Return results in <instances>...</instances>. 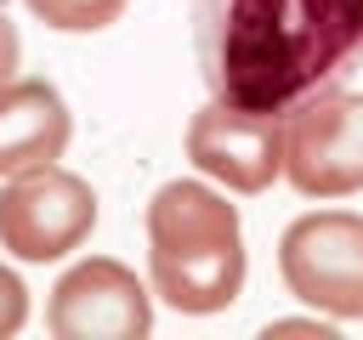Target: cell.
<instances>
[{
  "label": "cell",
  "mask_w": 363,
  "mask_h": 340,
  "mask_svg": "<svg viewBox=\"0 0 363 340\" xmlns=\"http://www.w3.org/2000/svg\"><path fill=\"white\" fill-rule=\"evenodd\" d=\"M199 74L216 102L289 113L363 57V0H187Z\"/></svg>",
  "instance_id": "cell-1"
},
{
  "label": "cell",
  "mask_w": 363,
  "mask_h": 340,
  "mask_svg": "<svg viewBox=\"0 0 363 340\" xmlns=\"http://www.w3.org/2000/svg\"><path fill=\"white\" fill-rule=\"evenodd\" d=\"M244 221L204 181H164L147 198V283L187 317L227 312L244 295Z\"/></svg>",
  "instance_id": "cell-2"
},
{
  "label": "cell",
  "mask_w": 363,
  "mask_h": 340,
  "mask_svg": "<svg viewBox=\"0 0 363 340\" xmlns=\"http://www.w3.org/2000/svg\"><path fill=\"white\" fill-rule=\"evenodd\" d=\"M284 181L301 198L363 193V91L329 85L284 113Z\"/></svg>",
  "instance_id": "cell-3"
},
{
  "label": "cell",
  "mask_w": 363,
  "mask_h": 340,
  "mask_svg": "<svg viewBox=\"0 0 363 340\" xmlns=\"http://www.w3.org/2000/svg\"><path fill=\"white\" fill-rule=\"evenodd\" d=\"M278 278L323 317H363V215L312 210L278 238Z\"/></svg>",
  "instance_id": "cell-4"
},
{
  "label": "cell",
  "mask_w": 363,
  "mask_h": 340,
  "mask_svg": "<svg viewBox=\"0 0 363 340\" xmlns=\"http://www.w3.org/2000/svg\"><path fill=\"white\" fill-rule=\"evenodd\" d=\"M96 227V193L62 164L23 170L0 187V249L17 261H62Z\"/></svg>",
  "instance_id": "cell-5"
},
{
  "label": "cell",
  "mask_w": 363,
  "mask_h": 340,
  "mask_svg": "<svg viewBox=\"0 0 363 340\" xmlns=\"http://www.w3.org/2000/svg\"><path fill=\"white\" fill-rule=\"evenodd\" d=\"M45 329L57 340H142L153 329V289L125 261L91 255L57 278Z\"/></svg>",
  "instance_id": "cell-6"
},
{
  "label": "cell",
  "mask_w": 363,
  "mask_h": 340,
  "mask_svg": "<svg viewBox=\"0 0 363 340\" xmlns=\"http://www.w3.org/2000/svg\"><path fill=\"white\" fill-rule=\"evenodd\" d=\"M187 159L227 193H267L284 176V113L204 102L187 119Z\"/></svg>",
  "instance_id": "cell-7"
},
{
  "label": "cell",
  "mask_w": 363,
  "mask_h": 340,
  "mask_svg": "<svg viewBox=\"0 0 363 340\" xmlns=\"http://www.w3.org/2000/svg\"><path fill=\"white\" fill-rule=\"evenodd\" d=\"M68 136H74V119L51 79H6L0 85V181L57 164Z\"/></svg>",
  "instance_id": "cell-8"
},
{
  "label": "cell",
  "mask_w": 363,
  "mask_h": 340,
  "mask_svg": "<svg viewBox=\"0 0 363 340\" xmlns=\"http://www.w3.org/2000/svg\"><path fill=\"white\" fill-rule=\"evenodd\" d=\"M23 6L57 34H102L125 17L130 0H23Z\"/></svg>",
  "instance_id": "cell-9"
},
{
  "label": "cell",
  "mask_w": 363,
  "mask_h": 340,
  "mask_svg": "<svg viewBox=\"0 0 363 340\" xmlns=\"http://www.w3.org/2000/svg\"><path fill=\"white\" fill-rule=\"evenodd\" d=\"M23 323H28V289H23V278L11 266H0V340L17 334Z\"/></svg>",
  "instance_id": "cell-10"
},
{
  "label": "cell",
  "mask_w": 363,
  "mask_h": 340,
  "mask_svg": "<svg viewBox=\"0 0 363 340\" xmlns=\"http://www.w3.org/2000/svg\"><path fill=\"white\" fill-rule=\"evenodd\" d=\"M17 62H23V40H17V23H11L6 6H0V85L17 79Z\"/></svg>",
  "instance_id": "cell-11"
},
{
  "label": "cell",
  "mask_w": 363,
  "mask_h": 340,
  "mask_svg": "<svg viewBox=\"0 0 363 340\" xmlns=\"http://www.w3.org/2000/svg\"><path fill=\"white\" fill-rule=\"evenodd\" d=\"M272 334H318V340H335V323H323V317H278V323H267V340Z\"/></svg>",
  "instance_id": "cell-12"
},
{
  "label": "cell",
  "mask_w": 363,
  "mask_h": 340,
  "mask_svg": "<svg viewBox=\"0 0 363 340\" xmlns=\"http://www.w3.org/2000/svg\"><path fill=\"white\" fill-rule=\"evenodd\" d=\"M0 6H6V0H0Z\"/></svg>",
  "instance_id": "cell-13"
}]
</instances>
